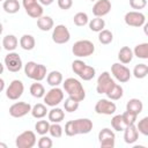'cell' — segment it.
Segmentation results:
<instances>
[{
  "instance_id": "e575fe53",
  "label": "cell",
  "mask_w": 148,
  "mask_h": 148,
  "mask_svg": "<svg viewBox=\"0 0 148 148\" xmlns=\"http://www.w3.org/2000/svg\"><path fill=\"white\" fill-rule=\"evenodd\" d=\"M112 39H113V35H112V32L110 30L103 29V30H101L98 32V40H99L101 44L108 45V44H110L112 42Z\"/></svg>"
},
{
  "instance_id": "e0dca14e",
  "label": "cell",
  "mask_w": 148,
  "mask_h": 148,
  "mask_svg": "<svg viewBox=\"0 0 148 148\" xmlns=\"http://www.w3.org/2000/svg\"><path fill=\"white\" fill-rule=\"evenodd\" d=\"M117 110V106L113 102L109 101V99H105V98H102V99H98L96 105H95V111L96 113L98 114H106V116H111L116 112Z\"/></svg>"
},
{
  "instance_id": "d6986e66",
  "label": "cell",
  "mask_w": 148,
  "mask_h": 148,
  "mask_svg": "<svg viewBox=\"0 0 148 148\" xmlns=\"http://www.w3.org/2000/svg\"><path fill=\"white\" fill-rule=\"evenodd\" d=\"M123 132H124V140H125L126 143L133 145L134 142L138 141V139H139V132H138V130H136L135 124H134V125L126 126Z\"/></svg>"
},
{
  "instance_id": "d4e9b609",
  "label": "cell",
  "mask_w": 148,
  "mask_h": 148,
  "mask_svg": "<svg viewBox=\"0 0 148 148\" xmlns=\"http://www.w3.org/2000/svg\"><path fill=\"white\" fill-rule=\"evenodd\" d=\"M31 116L36 119H43L46 114H47V109H46V105L45 104H42V103H37L35 104L34 106H31Z\"/></svg>"
},
{
  "instance_id": "9a60e30c",
  "label": "cell",
  "mask_w": 148,
  "mask_h": 148,
  "mask_svg": "<svg viewBox=\"0 0 148 148\" xmlns=\"http://www.w3.org/2000/svg\"><path fill=\"white\" fill-rule=\"evenodd\" d=\"M124 20H125V23L127 25L135 27V28L142 27L146 23V16H145V14H142L139 10H132V12L126 13Z\"/></svg>"
},
{
  "instance_id": "60d3db41",
  "label": "cell",
  "mask_w": 148,
  "mask_h": 148,
  "mask_svg": "<svg viewBox=\"0 0 148 148\" xmlns=\"http://www.w3.org/2000/svg\"><path fill=\"white\" fill-rule=\"evenodd\" d=\"M136 130L142 135H148V117H143L141 120H139Z\"/></svg>"
},
{
  "instance_id": "1f68e13d",
  "label": "cell",
  "mask_w": 148,
  "mask_h": 148,
  "mask_svg": "<svg viewBox=\"0 0 148 148\" xmlns=\"http://www.w3.org/2000/svg\"><path fill=\"white\" fill-rule=\"evenodd\" d=\"M88 24H89V29L95 32H99L101 30H103L105 28V21L102 17H95V18L90 20L88 22Z\"/></svg>"
},
{
  "instance_id": "4dcf8cb0",
  "label": "cell",
  "mask_w": 148,
  "mask_h": 148,
  "mask_svg": "<svg viewBox=\"0 0 148 148\" xmlns=\"http://www.w3.org/2000/svg\"><path fill=\"white\" fill-rule=\"evenodd\" d=\"M30 94L36 98H42L45 95V88L42 83H39V81H36L30 86Z\"/></svg>"
},
{
  "instance_id": "7a4b0ae2",
  "label": "cell",
  "mask_w": 148,
  "mask_h": 148,
  "mask_svg": "<svg viewBox=\"0 0 148 148\" xmlns=\"http://www.w3.org/2000/svg\"><path fill=\"white\" fill-rule=\"evenodd\" d=\"M62 86L64 90L68 94V97H72L77 102H81L86 98V90L79 80L74 77H68L64 81Z\"/></svg>"
},
{
  "instance_id": "f546056e",
  "label": "cell",
  "mask_w": 148,
  "mask_h": 148,
  "mask_svg": "<svg viewBox=\"0 0 148 148\" xmlns=\"http://www.w3.org/2000/svg\"><path fill=\"white\" fill-rule=\"evenodd\" d=\"M133 56L139 59H148V43L138 44L133 50Z\"/></svg>"
},
{
  "instance_id": "8d00e7d4",
  "label": "cell",
  "mask_w": 148,
  "mask_h": 148,
  "mask_svg": "<svg viewBox=\"0 0 148 148\" xmlns=\"http://www.w3.org/2000/svg\"><path fill=\"white\" fill-rule=\"evenodd\" d=\"M49 128H50V123L47 120H38L35 124V130L39 135H45L46 133H49Z\"/></svg>"
},
{
  "instance_id": "7c38bea8",
  "label": "cell",
  "mask_w": 148,
  "mask_h": 148,
  "mask_svg": "<svg viewBox=\"0 0 148 148\" xmlns=\"http://www.w3.org/2000/svg\"><path fill=\"white\" fill-rule=\"evenodd\" d=\"M22 5L25 9V13L32 17L38 18L43 15V6L38 2V0H22Z\"/></svg>"
},
{
  "instance_id": "ffe728a7",
  "label": "cell",
  "mask_w": 148,
  "mask_h": 148,
  "mask_svg": "<svg viewBox=\"0 0 148 148\" xmlns=\"http://www.w3.org/2000/svg\"><path fill=\"white\" fill-rule=\"evenodd\" d=\"M118 59L120 64H130L133 59V50L130 46H123L118 52Z\"/></svg>"
},
{
  "instance_id": "5b68a950",
  "label": "cell",
  "mask_w": 148,
  "mask_h": 148,
  "mask_svg": "<svg viewBox=\"0 0 148 148\" xmlns=\"http://www.w3.org/2000/svg\"><path fill=\"white\" fill-rule=\"evenodd\" d=\"M72 52L75 57L86 58L95 52V45L88 39H81L74 43V45L72 46Z\"/></svg>"
},
{
  "instance_id": "52a82bcc",
  "label": "cell",
  "mask_w": 148,
  "mask_h": 148,
  "mask_svg": "<svg viewBox=\"0 0 148 148\" xmlns=\"http://www.w3.org/2000/svg\"><path fill=\"white\" fill-rule=\"evenodd\" d=\"M37 143L36 134L32 131H24L17 135L15 145L17 148H32Z\"/></svg>"
},
{
  "instance_id": "277c9868",
  "label": "cell",
  "mask_w": 148,
  "mask_h": 148,
  "mask_svg": "<svg viewBox=\"0 0 148 148\" xmlns=\"http://www.w3.org/2000/svg\"><path fill=\"white\" fill-rule=\"evenodd\" d=\"M24 74L35 81H42L46 77V67L35 61H28L24 65Z\"/></svg>"
},
{
  "instance_id": "8992f818",
  "label": "cell",
  "mask_w": 148,
  "mask_h": 148,
  "mask_svg": "<svg viewBox=\"0 0 148 148\" xmlns=\"http://www.w3.org/2000/svg\"><path fill=\"white\" fill-rule=\"evenodd\" d=\"M44 103L47 106H57L64 101V91L59 87H52L44 95Z\"/></svg>"
},
{
  "instance_id": "7dc6e473",
  "label": "cell",
  "mask_w": 148,
  "mask_h": 148,
  "mask_svg": "<svg viewBox=\"0 0 148 148\" xmlns=\"http://www.w3.org/2000/svg\"><path fill=\"white\" fill-rule=\"evenodd\" d=\"M3 68H5V67H3V65H2V64H1V61H0V74H2V73H3Z\"/></svg>"
},
{
  "instance_id": "ba28073f",
  "label": "cell",
  "mask_w": 148,
  "mask_h": 148,
  "mask_svg": "<svg viewBox=\"0 0 148 148\" xmlns=\"http://www.w3.org/2000/svg\"><path fill=\"white\" fill-rule=\"evenodd\" d=\"M111 73L114 76V79L117 81H119L120 83H125V82L130 81V79L132 76L131 71L124 64H119V62H114L111 66Z\"/></svg>"
},
{
  "instance_id": "5bb4252c",
  "label": "cell",
  "mask_w": 148,
  "mask_h": 148,
  "mask_svg": "<svg viewBox=\"0 0 148 148\" xmlns=\"http://www.w3.org/2000/svg\"><path fill=\"white\" fill-rule=\"evenodd\" d=\"M5 66L7 67V69L12 73H16L18 72L22 66H23V62H22V59L21 57L18 56V53L16 52H9L6 57H5Z\"/></svg>"
},
{
  "instance_id": "3957f363",
  "label": "cell",
  "mask_w": 148,
  "mask_h": 148,
  "mask_svg": "<svg viewBox=\"0 0 148 148\" xmlns=\"http://www.w3.org/2000/svg\"><path fill=\"white\" fill-rule=\"evenodd\" d=\"M72 71L83 81H90L96 75L95 68L87 65L84 61H82L80 59H76L72 62Z\"/></svg>"
},
{
  "instance_id": "8fae6325",
  "label": "cell",
  "mask_w": 148,
  "mask_h": 148,
  "mask_svg": "<svg viewBox=\"0 0 148 148\" xmlns=\"http://www.w3.org/2000/svg\"><path fill=\"white\" fill-rule=\"evenodd\" d=\"M98 142L102 148H113L116 143V135L112 130L105 127L98 133Z\"/></svg>"
},
{
  "instance_id": "c3c4849f",
  "label": "cell",
  "mask_w": 148,
  "mask_h": 148,
  "mask_svg": "<svg viewBox=\"0 0 148 148\" xmlns=\"http://www.w3.org/2000/svg\"><path fill=\"white\" fill-rule=\"evenodd\" d=\"M0 148H7V145L3 142H0Z\"/></svg>"
},
{
  "instance_id": "b9f144b4",
  "label": "cell",
  "mask_w": 148,
  "mask_h": 148,
  "mask_svg": "<svg viewBox=\"0 0 148 148\" xmlns=\"http://www.w3.org/2000/svg\"><path fill=\"white\" fill-rule=\"evenodd\" d=\"M37 146L39 148H51L53 146V142H52V139H50L49 136L42 135V138L38 139L37 141Z\"/></svg>"
},
{
  "instance_id": "f5cc1de1",
  "label": "cell",
  "mask_w": 148,
  "mask_h": 148,
  "mask_svg": "<svg viewBox=\"0 0 148 148\" xmlns=\"http://www.w3.org/2000/svg\"><path fill=\"white\" fill-rule=\"evenodd\" d=\"M0 1H2V0H0Z\"/></svg>"
},
{
  "instance_id": "7bdbcfd3",
  "label": "cell",
  "mask_w": 148,
  "mask_h": 148,
  "mask_svg": "<svg viewBox=\"0 0 148 148\" xmlns=\"http://www.w3.org/2000/svg\"><path fill=\"white\" fill-rule=\"evenodd\" d=\"M130 6L133 9L140 10L147 6V0H130Z\"/></svg>"
},
{
  "instance_id": "83f0119b",
  "label": "cell",
  "mask_w": 148,
  "mask_h": 148,
  "mask_svg": "<svg viewBox=\"0 0 148 148\" xmlns=\"http://www.w3.org/2000/svg\"><path fill=\"white\" fill-rule=\"evenodd\" d=\"M111 101H118V99H120L121 97H123V95H124V89H123V87L120 86V84H117V83H114L113 86H112V88L105 94Z\"/></svg>"
},
{
  "instance_id": "74e56055",
  "label": "cell",
  "mask_w": 148,
  "mask_h": 148,
  "mask_svg": "<svg viewBox=\"0 0 148 148\" xmlns=\"http://www.w3.org/2000/svg\"><path fill=\"white\" fill-rule=\"evenodd\" d=\"M79 104H80V102L75 101L72 97H68L64 102V108H65V110L67 112H74V111H76L79 109Z\"/></svg>"
},
{
  "instance_id": "484cf974",
  "label": "cell",
  "mask_w": 148,
  "mask_h": 148,
  "mask_svg": "<svg viewBox=\"0 0 148 148\" xmlns=\"http://www.w3.org/2000/svg\"><path fill=\"white\" fill-rule=\"evenodd\" d=\"M35 45H36V40L31 35L25 34L20 38V46L25 51H31L35 47Z\"/></svg>"
},
{
  "instance_id": "6da1fadb",
  "label": "cell",
  "mask_w": 148,
  "mask_h": 148,
  "mask_svg": "<svg viewBox=\"0 0 148 148\" xmlns=\"http://www.w3.org/2000/svg\"><path fill=\"white\" fill-rule=\"evenodd\" d=\"M92 130V121L88 118H79L75 120H68L65 125V134L74 136L77 134H88Z\"/></svg>"
},
{
  "instance_id": "4316f807",
  "label": "cell",
  "mask_w": 148,
  "mask_h": 148,
  "mask_svg": "<svg viewBox=\"0 0 148 148\" xmlns=\"http://www.w3.org/2000/svg\"><path fill=\"white\" fill-rule=\"evenodd\" d=\"M46 81L51 87H58L60 83H62V74L59 71H52L47 74Z\"/></svg>"
},
{
  "instance_id": "836d02e7",
  "label": "cell",
  "mask_w": 148,
  "mask_h": 148,
  "mask_svg": "<svg viewBox=\"0 0 148 148\" xmlns=\"http://www.w3.org/2000/svg\"><path fill=\"white\" fill-rule=\"evenodd\" d=\"M111 126L117 132H123L125 130L126 125L124 124V120H123L121 114H117V116H113L112 117V119H111Z\"/></svg>"
},
{
  "instance_id": "d6a6232c",
  "label": "cell",
  "mask_w": 148,
  "mask_h": 148,
  "mask_svg": "<svg viewBox=\"0 0 148 148\" xmlns=\"http://www.w3.org/2000/svg\"><path fill=\"white\" fill-rule=\"evenodd\" d=\"M133 75L136 79H145L148 75V66L146 64H138L133 69Z\"/></svg>"
},
{
  "instance_id": "2e32d148",
  "label": "cell",
  "mask_w": 148,
  "mask_h": 148,
  "mask_svg": "<svg viewBox=\"0 0 148 148\" xmlns=\"http://www.w3.org/2000/svg\"><path fill=\"white\" fill-rule=\"evenodd\" d=\"M31 111V105L25 102H16L9 106V114L13 118H22Z\"/></svg>"
},
{
  "instance_id": "f907efd6",
  "label": "cell",
  "mask_w": 148,
  "mask_h": 148,
  "mask_svg": "<svg viewBox=\"0 0 148 148\" xmlns=\"http://www.w3.org/2000/svg\"><path fill=\"white\" fill-rule=\"evenodd\" d=\"M0 51H1V46H0Z\"/></svg>"
},
{
  "instance_id": "ee69618b",
  "label": "cell",
  "mask_w": 148,
  "mask_h": 148,
  "mask_svg": "<svg viewBox=\"0 0 148 148\" xmlns=\"http://www.w3.org/2000/svg\"><path fill=\"white\" fill-rule=\"evenodd\" d=\"M58 6L62 10H67L73 6V0H58Z\"/></svg>"
},
{
  "instance_id": "7402d4cb",
  "label": "cell",
  "mask_w": 148,
  "mask_h": 148,
  "mask_svg": "<svg viewBox=\"0 0 148 148\" xmlns=\"http://www.w3.org/2000/svg\"><path fill=\"white\" fill-rule=\"evenodd\" d=\"M53 25H54V22H53L52 17H50V16L42 15L40 17L37 18V27L42 31H49L53 28Z\"/></svg>"
},
{
  "instance_id": "681fc988",
  "label": "cell",
  "mask_w": 148,
  "mask_h": 148,
  "mask_svg": "<svg viewBox=\"0 0 148 148\" xmlns=\"http://www.w3.org/2000/svg\"><path fill=\"white\" fill-rule=\"evenodd\" d=\"M2 30H3V28H2V24L0 23V35L2 34Z\"/></svg>"
},
{
  "instance_id": "f35d334b",
  "label": "cell",
  "mask_w": 148,
  "mask_h": 148,
  "mask_svg": "<svg viewBox=\"0 0 148 148\" xmlns=\"http://www.w3.org/2000/svg\"><path fill=\"white\" fill-rule=\"evenodd\" d=\"M49 133H50V135L52 136V138H61V135H62V133H64V130H62V127L60 126V124L59 123H52L51 125H50V128H49Z\"/></svg>"
},
{
  "instance_id": "816d5d0a",
  "label": "cell",
  "mask_w": 148,
  "mask_h": 148,
  "mask_svg": "<svg viewBox=\"0 0 148 148\" xmlns=\"http://www.w3.org/2000/svg\"><path fill=\"white\" fill-rule=\"evenodd\" d=\"M91 1H95V0H91Z\"/></svg>"
},
{
  "instance_id": "cb8c5ba5",
  "label": "cell",
  "mask_w": 148,
  "mask_h": 148,
  "mask_svg": "<svg viewBox=\"0 0 148 148\" xmlns=\"http://www.w3.org/2000/svg\"><path fill=\"white\" fill-rule=\"evenodd\" d=\"M17 45H18V40H17L16 36H14V35H7L2 39V46H3V49L7 50V51H9V52L14 51L17 47Z\"/></svg>"
},
{
  "instance_id": "30bf717a",
  "label": "cell",
  "mask_w": 148,
  "mask_h": 148,
  "mask_svg": "<svg viewBox=\"0 0 148 148\" xmlns=\"http://www.w3.org/2000/svg\"><path fill=\"white\" fill-rule=\"evenodd\" d=\"M114 80L111 77L109 72H103L98 79H97V84H96V91L97 94H106L112 86L114 84Z\"/></svg>"
},
{
  "instance_id": "9c48e42d",
  "label": "cell",
  "mask_w": 148,
  "mask_h": 148,
  "mask_svg": "<svg viewBox=\"0 0 148 148\" xmlns=\"http://www.w3.org/2000/svg\"><path fill=\"white\" fill-rule=\"evenodd\" d=\"M71 39V32L64 24H58L53 28L52 31V40L56 44H66Z\"/></svg>"
},
{
  "instance_id": "ac0fdd59",
  "label": "cell",
  "mask_w": 148,
  "mask_h": 148,
  "mask_svg": "<svg viewBox=\"0 0 148 148\" xmlns=\"http://www.w3.org/2000/svg\"><path fill=\"white\" fill-rule=\"evenodd\" d=\"M111 10V2L110 0H97L92 6V14L95 17H103L108 15Z\"/></svg>"
},
{
  "instance_id": "d590c367",
  "label": "cell",
  "mask_w": 148,
  "mask_h": 148,
  "mask_svg": "<svg viewBox=\"0 0 148 148\" xmlns=\"http://www.w3.org/2000/svg\"><path fill=\"white\" fill-rule=\"evenodd\" d=\"M73 21H74V24H75V25H77V27H84L86 24H88L89 17H88L87 13L79 12V13H76V14L74 15Z\"/></svg>"
},
{
  "instance_id": "603a6c76",
  "label": "cell",
  "mask_w": 148,
  "mask_h": 148,
  "mask_svg": "<svg viewBox=\"0 0 148 148\" xmlns=\"http://www.w3.org/2000/svg\"><path fill=\"white\" fill-rule=\"evenodd\" d=\"M47 118H49V121L51 123H61L65 118V112L60 108L53 106V109H51L47 112Z\"/></svg>"
},
{
  "instance_id": "44dd1931",
  "label": "cell",
  "mask_w": 148,
  "mask_h": 148,
  "mask_svg": "<svg viewBox=\"0 0 148 148\" xmlns=\"http://www.w3.org/2000/svg\"><path fill=\"white\" fill-rule=\"evenodd\" d=\"M126 110L139 116L143 110V104L139 98H131L126 104Z\"/></svg>"
},
{
  "instance_id": "4fadbf2b",
  "label": "cell",
  "mask_w": 148,
  "mask_h": 148,
  "mask_svg": "<svg viewBox=\"0 0 148 148\" xmlns=\"http://www.w3.org/2000/svg\"><path fill=\"white\" fill-rule=\"evenodd\" d=\"M23 91H24L23 82L21 80H13L6 89V96L12 101H16L22 96Z\"/></svg>"
},
{
  "instance_id": "f6af8a7d",
  "label": "cell",
  "mask_w": 148,
  "mask_h": 148,
  "mask_svg": "<svg viewBox=\"0 0 148 148\" xmlns=\"http://www.w3.org/2000/svg\"><path fill=\"white\" fill-rule=\"evenodd\" d=\"M54 0H38V2L42 5V6H50Z\"/></svg>"
},
{
  "instance_id": "f1b7e54d",
  "label": "cell",
  "mask_w": 148,
  "mask_h": 148,
  "mask_svg": "<svg viewBox=\"0 0 148 148\" xmlns=\"http://www.w3.org/2000/svg\"><path fill=\"white\" fill-rule=\"evenodd\" d=\"M20 7L21 5L17 0H5L2 5L3 10L8 14H16L20 10Z\"/></svg>"
},
{
  "instance_id": "ab89813d",
  "label": "cell",
  "mask_w": 148,
  "mask_h": 148,
  "mask_svg": "<svg viewBox=\"0 0 148 148\" xmlns=\"http://www.w3.org/2000/svg\"><path fill=\"white\" fill-rule=\"evenodd\" d=\"M121 117H123L124 124H125L126 126H130V125H134V124H135L136 118H138V114H135V113L130 112V111L126 110V111L121 114Z\"/></svg>"
},
{
  "instance_id": "bcb514c9",
  "label": "cell",
  "mask_w": 148,
  "mask_h": 148,
  "mask_svg": "<svg viewBox=\"0 0 148 148\" xmlns=\"http://www.w3.org/2000/svg\"><path fill=\"white\" fill-rule=\"evenodd\" d=\"M3 89H5V81L0 77V92H1Z\"/></svg>"
}]
</instances>
